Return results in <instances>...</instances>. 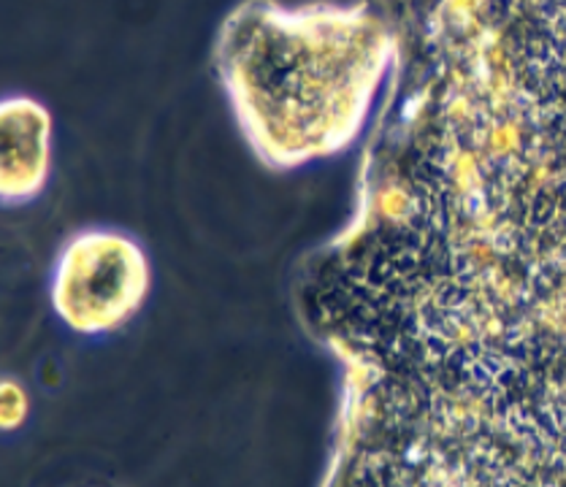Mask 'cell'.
I'll use <instances>...</instances> for the list:
<instances>
[{"label":"cell","mask_w":566,"mask_h":487,"mask_svg":"<svg viewBox=\"0 0 566 487\" xmlns=\"http://www.w3.org/2000/svg\"><path fill=\"white\" fill-rule=\"evenodd\" d=\"M371 50L345 11L247 9L228 25L222 80L263 162L296 168L347 147L364 117Z\"/></svg>","instance_id":"1"},{"label":"cell","mask_w":566,"mask_h":487,"mask_svg":"<svg viewBox=\"0 0 566 487\" xmlns=\"http://www.w3.org/2000/svg\"><path fill=\"white\" fill-rule=\"evenodd\" d=\"M50 179V117L30 100L3 106V166L0 195L3 203L33 201Z\"/></svg>","instance_id":"3"},{"label":"cell","mask_w":566,"mask_h":487,"mask_svg":"<svg viewBox=\"0 0 566 487\" xmlns=\"http://www.w3.org/2000/svg\"><path fill=\"white\" fill-rule=\"evenodd\" d=\"M153 285L147 252L112 227L76 233L54 257L52 309L80 334H108L142 309Z\"/></svg>","instance_id":"2"}]
</instances>
